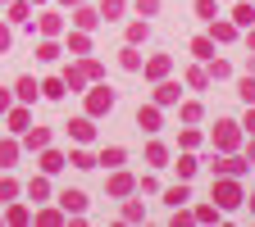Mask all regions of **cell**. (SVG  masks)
Returning <instances> with one entry per match:
<instances>
[{
    "mask_svg": "<svg viewBox=\"0 0 255 227\" xmlns=\"http://www.w3.org/2000/svg\"><path fill=\"white\" fill-rule=\"evenodd\" d=\"M0 5H9V0H0Z\"/></svg>",
    "mask_w": 255,
    "mask_h": 227,
    "instance_id": "obj_59",
    "label": "cell"
},
{
    "mask_svg": "<svg viewBox=\"0 0 255 227\" xmlns=\"http://www.w3.org/2000/svg\"><path fill=\"white\" fill-rule=\"evenodd\" d=\"M196 18H219V0H196Z\"/></svg>",
    "mask_w": 255,
    "mask_h": 227,
    "instance_id": "obj_45",
    "label": "cell"
},
{
    "mask_svg": "<svg viewBox=\"0 0 255 227\" xmlns=\"http://www.w3.org/2000/svg\"><path fill=\"white\" fill-rule=\"evenodd\" d=\"M64 86H69L73 95L87 91V73H82V64H69V69H64Z\"/></svg>",
    "mask_w": 255,
    "mask_h": 227,
    "instance_id": "obj_22",
    "label": "cell"
},
{
    "mask_svg": "<svg viewBox=\"0 0 255 227\" xmlns=\"http://www.w3.org/2000/svg\"><path fill=\"white\" fill-rule=\"evenodd\" d=\"M18 196H23V182H14V177H0V200L9 205V200H18Z\"/></svg>",
    "mask_w": 255,
    "mask_h": 227,
    "instance_id": "obj_39",
    "label": "cell"
},
{
    "mask_svg": "<svg viewBox=\"0 0 255 227\" xmlns=\"http://www.w3.org/2000/svg\"><path fill=\"white\" fill-rule=\"evenodd\" d=\"M55 200H59V209H64V214H82V209H87V191H78V186H73V191H59Z\"/></svg>",
    "mask_w": 255,
    "mask_h": 227,
    "instance_id": "obj_17",
    "label": "cell"
},
{
    "mask_svg": "<svg viewBox=\"0 0 255 227\" xmlns=\"http://www.w3.org/2000/svg\"><path fill=\"white\" fill-rule=\"evenodd\" d=\"M191 55H196V59L205 64V59L214 55V41H210V37H196V41H191Z\"/></svg>",
    "mask_w": 255,
    "mask_h": 227,
    "instance_id": "obj_43",
    "label": "cell"
},
{
    "mask_svg": "<svg viewBox=\"0 0 255 227\" xmlns=\"http://www.w3.org/2000/svg\"><path fill=\"white\" fill-rule=\"evenodd\" d=\"M242 137H255V105H246V114H242Z\"/></svg>",
    "mask_w": 255,
    "mask_h": 227,
    "instance_id": "obj_47",
    "label": "cell"
},
{
    "mask_svg": "<svg viewBox=\"0 0 255 227\" xmlns=\"http://www.w3.org/2000/svg\"><path fill=\"white\" fill-rule=\"evenodd\" d=\"M5 223H9V227H23V223H32L27 205H14V200H9V214H5Z\"/></svg>",
    "mask_w": 255,
    "mask_h": 227,
    "instance_id": "obj_40",
    "label": "cell"
},
{
    "mask_svg": "<svg viewBox=\"0 0 255 227\" xmlns=\"http://www.w3.org/2000/svg\"><path fill=\"white\" fill-rule=\"evenodd\" d=\"M182 86H191V91H205V86H210V73H205V64H196V69H187Z\"/></svg>",
    "mask_w": 255,
    "mask_h": 227,
    "instance_id": "obj_31",
    "label": "cell"
},
{
    "mask_svg": "<svg viewBox=\"0 0 255 227\" xmlns=\"http://www.w3.org/2000/svg\"><path fill=\"white\" fill-rule=\"evenodd\" d=\"M137 127H141V132H150V137H155L159 127H164V109H159L155 100H150V105H141V109H137Z\"/></svg>",
    "mask_w": 255,
    "mask_h": 227,
    "instance_id": "obj_7",
    "label": "cell"
},
{
    "mask_svg": "<svg viewBox=\"0 0 255 227\" xmlns=\"http://www.w3.org/2000/svg\"><path fill=\"white\" fill-rule=\"evenodd\" d=\"M37 154H41V173H46V177H55V173L69 168V154L55 150V146H46V150H37Z\"/></svg>",
    "mask_w": 255,
    "mask_h": 227,
    "instance_id": "obj_13",
    "label": "cell"
},
{
    "mask_svg": "<svg viewBox=\"0 0 255 227\" xmlns=\"http://www.w3.org/2000/svg\"><path fill=\"white\" fill-rule=\"evenodd\" d=\"M5 123H9L14 137H23L27 127H32V105H9V109H5Z\"/></svg>",
    "mask_w": 255,
    "mask_h": 227,
    "instance_id": "obj_9",
    "label": "cell"
},
{
    "mask_svg": "<svg viewBox=\"0 0 255 227\" xmlns=\"http://www.w3.org/2000/svg\"><path fill=\"white\" fill-rule=\"evenodd\" d=\"M210 41H214V46L237 41V23H233V18H223V14H219V18H210Z\"/></svg>",
    "mask_w": 255,
    "mask_h": 227,
    "instance_id": "obj_10",
    "label": "cell"
},
{
    "mask_svg": "<svg viewBox=\"0 0 255 227\" xmlns=\"http://www.w3.org/2000/svg\"><path fill=\"white\" fill-rule=\"evenodd\" d=\"M123 223H146V205H141V200H128V196H123Z\"/></svg>",
    "mask_w": 255,
    "mask_h": 227,
    "instance_id": "obj_34",
    "label": "cell"
},
{
    "mask_svg": "<svg viewBox=\"0 0 255 227\" xmlns=\"http://www.w3.org/2000/svg\"><path fill=\"white\" fill-rule=\"evenodd\" d=\"M123 159H128L123 146H105L101 154H96V164H105V168H123Z\"/></svg>",
    "mask_w": 255,
    "mask_h": 227,
    "instance_id": "obj_26",
    "label": "cell"
},
{
    "mask_svg": "<svg viewBox=\"0 0 255 227\" xmlns=\"http://www.w3.org/2000/svg\"><path fill=\"white\" fill-rule=\"evenodd\" d=\"M173 168H178V182H191V177H196V168H201V159L191 154V150H182V159H178Z\"/></svg>",
    "mask_w": 255,
    "mask_h": 227,
    "instance_id": "obj_25",
    "label": "cell"
},
{
    "mask_svg": "<svg viewBox=\"0 0 255 227\" xmlns=\"http://www.w3.org/2000/svg\"><path fill=\"white\" fill-rule=\"evenodd\" d=\"M23 191L32 196V205H41V200H50V177H46V173H41V177H32Z\"/></svg>",
    "mask_w": 255,
    "mask_h": 227,
    "instance_id": "obj_24",
    "label": "cell"
},
{
    "mask_svg": "<svg viewBox=\"0 0 255 227\" xmlns=\"http://www.w3.org/2000/svg\"><path fill=\"white\" fill-rule=\"evenodd\" d=\"M187 200H191V186H187V182H178V186L164 191V205H169V209H182Z\"/></svg>",
    "mask_w": 255,
    "mask_h": 227,
    "instance_id": "obj_27",
    "label": "cell"
},
{
    "mask_svg": "<svg viewBox=\"0 0 255 227\" xmlns=\"http://www.w3.org/2000/svg\"><path fill=\"white\" fill-rule=\"evenodd\" d=\"M251 214H255V191H251Z\"/></svg>",
    "mask_w": 255,
    "mask_h": 227,
    "instance_id": "obj_58",
    "label": "cell"
},
{
    "mask_svg": "<svg viewBox=\"0 0 255 227\" xmlns=\"http://www.w3.org/2000/svg\"><path fill=\"white\" fill-rule=\"evenodd\" d=\"M105 191H110L114 200H123V196H132V191H137V177H132V173H123V168H110Z\"/></svg>",
    "mask_w": 255,
    "mask_h": 227,
    "instance_id": "obj_6",
    "label": "cell"
},
{
    "mask_svg": "<svg viewBox=\"0 0 255 227\" xmlns=\"http://www.w3.org/2000/svg\"><path fill=\"white\" fill-rule=\"evenodd\" d=\"M64 50H69V55H91V32H69V41H64Z\"/></svg>",
    "mask_w": 255,
    "mask_h": 227,
    "instance_id": "obj_21",
    "label": "cell"
},
{
    "mask_svg": "<svg viewBox=\"0 0 255 227\" xmlns=\"http://www.w3.org/2000/svg\"><path fill=\"white\" fill-rule=\"evenodd\" d=\"M178 100H182V82L159 77V82H155V105H159V109H169V105H178Z\"/></svg>",
    "mask_w": 255,
    "mask_h": 227,
    "instance_id": "obj_8",
    "label": "cell"
},
{
    "mask_svg": "<svg viewBox=\"0 0 255 227\" xmlns=\"http://www.w3.org/2000/svg\"><path fill=\"white\" fill-rule=\"evenodd\" d=\"M41 95H46V100H64L69 86H64V77H46V82H41Z\"/></svg>",
    "mask_w": 255,
    "mask_h": 227,
    "instance_id": "obj_32",
    "label": "cell"
},
{
    "mask_svg": "<svg viewBox=\"0 0 255 227\" xmlns=\"http://www.w3.org/2000/svg\"><path fill=\"white\" fill-rule=\"evenodd\" d=\"M237 95H242V105H255V77H251V73L237 82Z\"/></svg>",
    "mask_w": 255,
    "mask_h": 227,
    "instance_id": "obj_44",
    "label": "cell"
},
{
    "mask_svg": "<svg viewBox=\"0 0 255 227\" xmlns=\"http://www.w3.org/2000/svg\"><path fill=\"white\" fill-rule=\"evenodd\" d=\"M128 0H101V18H123Z\"/></svg>",
    "mask_w": 255,
    "mask_h": 227,
    "instance_id": "obj_42",
    "label": "cell"
},
{
    "mask_svg": "<svg viewBox=\"0 0 255 227\" xmlns=\"http://www.w3.org/2000/svg\"><path fill=\"white\" fill-rule=\"evenodd\" d=\"M82 95H87V114H91V118H105V114L114 109V100H119L105 82H91V91H82Z\"/></svg>",
    "mask_w": 255,
    "mask_h": 227,
    "instance_id": "obj_2",
    "label": "cell"
},
{
    "mask_svg": "<svg viewBox=\"0 0 255 227\" xmlns=\"http://www.w3.org/2000/svg\"><path fill=\"white\" fill-rule=\"evenodd\" d=\"M18 146L23 150H46V146H55V127H27Z\"/></svg>",
    "mask_w": 255,
    "mask_h": 227,
    "instance_id": "obj_12",
    "label": "cell"
},
{
    "mask_svg": "<svg viewBox=\"0 0 255 227\" xmlns=\"http://www.w3.org/2000/svg\"><path fill=\"white\" fill-rule=\"evenodd\" d=\"M146 37H150V23H146V18H137V23H128V46H141Z\"/></svg>",
    "mask_w": 255,
    "mask_h": 227,
    "instance_id": "obj_35",
    "label": "cell"
},
{
    "mask_svg": "<svg viewBox=\"0 0 255 227\" xmlns=\"http://www.w3.org/2000/svg\"><path fill=\"white\" fill-rule=\"evenodd\" d=\"M27 5H37V9H41V5H50V0H27Z\"/></svg>",
    "mask_w": 255,
    "mask_h": 227,
    "instance_id": "obj_56",
    "label": "cell"
},
{
    "mask_svg": "<svg viewBox=\"0 0 255 227\" xmlns=\"http://www.w3.org/2000/svg\"><path fill=\"white\" fill-rule=\"evenodd\" d=\"M37 32H41V37H64V14H55V9L41 5V14H37Z\"/></svg>",
    "mask_w": 255,
    "mask_h": 227,
    "instance_id": "obj_15",
    "label": "cell"
},
{
    "mask_svg": "<svg viewBox=\"0 0 255 227\" xmlns=\"http://www.w3.org/2000/svg\"><path fill=\"white\" fill-rule=\"evenodd\" d=\"M246 164L255 168V137H251V146H246Z\"/></svg>",
    "mask_w": 255,
    "mask_h": 227,
    "instance_id": "obj_53",
    "label": "cell"
},
{
    "mask_svg": "<svg viewBox=\"0 0 255 227\" xmlns=\"http://www.w3.org/2000/svg\"><path fill=\"white\" fill-rule=\"evenodd\" d=\"M146 164H150V168H164V164H169V146H164V141H150V146H146Z\"/></svg>",
    "mask_w": 255,
    "mask_h": 227,
    "instance_id": "obj_29",
    "label": "cell"
},
{
    "mask_svg": "<svg viewBox=\"0 0 255 227\" xmlns=\"http://www.w3.org/2000/svg\"><path fill=\"white\" fill-rule=\"evenodd\" d=\"M18 154H23V146H18L14 137H0V168H14Z\"/></svg>",
    "mask_w": 255,
    "mask_h": 227,
    "instance_id": "obj_20",
    "label": "cell"
},
{
    "mask_svg": "<svg viewBox=\"0 0 255 227\" xmlns=\"http://www.w3.org/2000/svg\"><path fill=\"white\" fill-rule=\"evenodd\" d=\"M9 23L32 27V5H27V0H9Z\"/></svg>",
    "mask_w": 255,
    "mask_h": 227,
    "instance_id": "obj_28",
    "label": "cell"
},
{
    "mask_svg": "<svg viewBox=\"0 0 255 227\" xmlns=\"http://www.w3.org/2000/svg\"><path fill=\"white\" fill-rule=\"evenodd\" d=\"M73 27H78V32H96V27H101V9H91L87 0H82V5H73Z\"/></svg>",
    "mask_w": 255,
    "mask_h": 227,
    "instance_id": "obj_14",
    "label": "cell"
},
{
    "mask_svg": "<svg viewBox=\"0 0 255 227\" xmlns=\"http://www.w3.org/2000/svg\"><path fill=\"white\" fill-rule=\"evenodd\" d=\"M141 73H146L150 82L169 77V73H173V55H150V59H141Z\"/></svg>",
    "mask_w": 255,
    "mask_h": 227,
    "instance_id": "obj_11",
    "label": "cell"
},
{
    "mask_svg": "<svg viewBox=\"0 0 255 227\" xmlns=\"http://www.w3.org/2000/svg\"><path fill=\"white\" fill-rule=\"evenodd\" d=\"M178 118H182V123H201V118H205V105H201V100H182Z\"/></svg>",
    "mask_w": 255,
    "mask_h": 227,
    "instance_id": "obj_33",
    "label": "cell"
},
{
    "mask_svg": "<svg viewBox=\"0 0 255 227\" xmlns=\"http://www.w3.org/2000/svg\"><path fill=\"white\" fill-rule=\"evenodd\" d=\"M69 164H73V168H82V173H87V168H96V154H91V150H87V146H78V150H73V154H69Z\"/></svg>",
    "mask_w": 255,
    "mask_h": 227,
    "instance_id": "obj_36",
    "label": "cell"
},
{
    "mask_svg": "<svg viewBox=\"0 0 255 227\" xmlns=\"http://www.w3.org/2000/svg\"><path fill=\"white\" fill-rule=\"evenodd\" d=\"M59 5H82V0H59Z\"/></svg>",
    "mask_w": 255,
    "mask_h": 227,
    "instance_id": "obj_57",
    "label": "cell"
},
{
    "mask_svg": "<svg viewBox=\"0 0 255 227\" xmlns=\"http://www.w3.org/2000/svg\"><path fill=\"white\" fill-rule=\"evenodd\" d=\"M233 23H237V32L255 27V5H251V0H237V5H233Z\"/></svg>",
    "mask_w": 255,
    "mask_h": 227,
    "instance_id": "obj_19",
    "label": "cell"
},
{
    "mask_svg": "<svg viewBox=\"0 0 255 227\" xmlns=\"http://www.w3.org/2000/svg\"><path fill=\"white\" fill-rule=\"evenodd\" d=\"M37 59H41V64H59V59H64L59 37H41V41H37Z\"/></svg>",
    "mask_w": 255,
    "mask_h": 227,
    "instance_id": "obj_18",
    "label": "cell"
},
{
    "mask_svg": "<svg viewBox=\"0 0 255 227\" xmlns=\"http://www.w3.org/2000/svg\"><path fill=\"white\" fill-rule=\"evenodd\" d=\"M9 105H14V95H9V91H0V118H5V109H9Z\"/></svg>",
    "mask_w": 255,
    "mask_h": 227,
    "instance_id": "obj_52",
    "label": "cell"
},
{
    "mask_svg": "<svg viewBox=\"0 0 255 227\" xmlns=\"http://www.w3.org/2000/svg\"><path fill=\"white\" fill-rule=\"evenodd\" d=\"M246 73H251V77H255V55H246Z\"/></svg>",
    "mask_w": 255,
    "mask_h": 227,
    "instance_id": "obj_54",
    "label": "cell"
},
{
    "mask_svg": "<svg viewBox=\"0 0 255 227\" xmlns=\"http://www.w3.org/2000/svg\"><path fill=\"white\" fill-rule=\"evenodd\" d=\"M191 218H196V223H219L223 209H219V205H196V209H191Z\"/></svg>",
    "mask_w": 255,
    "mask_h": 227,
    "instance_id": "obj_38",
    "label": "cell"
},
{
    "mask_svg": "<svg viewBox=\"0 0 255 227\" xmlns=\"http://www.w3.org/2000/svg\"><path fill=\"white\" fill-rule=\"evenodd\" d=\"M210 141H214V150H219V154H228V150H237V146H242V127H237L233 118H219Z\"/></svg>",
    "mask_w": 255,
    "mask_h": 227,
    "instance_id": "obj_3",
    "label": "cell"
},
{
    "mask_svg": "<svg viewBox=\"0 0 255 227\" xmlns=\"http://www.w3.org/2000/svg\"><path fill=\"white\" fill-rule=\"evenodd\" d=\"M191 223H196V218H191V214H182V209H173V227H191Z\"/></svg>",
    "mask_w": 255,
    "mask_h": 227,
    "instance_id": "obj_51",
    "label": "cell"
},
{
    "mask_svg": "<svg viewBox=\"0 0 255 227\" xmlns=\"http://www.w3.org/2000/svg\"><path fill=\"white\" fill-rule=\"evenodd\" d=\"M119 64H123V73H141V55H137V46H128V41H123Z\"/></svg>",
    "mask_w": 255,
    "mask_h": 227,
    "instance_id": "obj_30",
    "label": "cell"
},
{
    "mask_svg": "<svg viewBox=\"0 0 255 227\" xmlns=\"http://www.w3.org/2000/svg\"><path fill=\"white\" fill-rule=\"evenodd\" d=\"M178 146H182V150H196V146H201V132H196V123H187V127H182Z\"/></svg>",
    "mask_w": 255,
    "mask_h": 227,
    "instance_id": "obj_41",
    "label": "cell"
},
{
    "mask_svg": "<svg viewBox=\"0 0 255 227\" xmlns=\"http://www.w3.org/2000/svg\"><path fill=\"white\" fill-rule=\"evenodd\" d=\"M0 223H5V218H0Z\"/></svg>",
    "mask_w": 255,
    "mask_h": 227,
    "instance_id": "obj_60",
    "label": "cell"
},
{
    "mask_svg": "<svg viewBox=\"0 0 255 227\" xmlns=\"http://www.w3.org/2000/svg\"><path fill=\"white\" fill-rule=\"evenodd\" d=\"M14 100H18V105H37V100H41V82L18 77V82H14Z\"/></svg>",
    "mask_w": 255,
    "mask_h": 227,
    "instance_id": "obj_16",
    "label": "cell"
},
{
    "mask_svg": "<svg viewBox=\"0 0 255 227\" xmlns=\"http://www.w3.org/2000/svg\"><path fill=\"white\" fill-rule=\"evenodd\" d=\"M246 46H251V50H255V27H246Z\"/></svg>",
    "mask_w": 255,
    "mask_h": 227,
    "instance_id": "obj_55",
    "label": "cell"
},
{
    "mask_svg": "<svg viewBox=\"0 0 255 227\" xmlns=\"http://www.w3.org/2000/svg\"><path fill=\"white\" fill-rule=\"evenodd\" d=\"M137 191H141V196H155L159 182H155V177H141V182H137Z\"/></svg>",
    "mask_w": 255,
    "mask_h": 227,
    "instance_id": "obj_50",
    "label": "cell"
},
{
    "mask_svg": "<svg viewBox=\"0 0 255 227\" xmlns=\"http://www.w3.org/2000/svg\"><path fill=\"white\" fill-rule=\"evenodd\" d=\"M205 73H210V82H228V77H233V64L210 55V59H205Z\"/></svg>",
    "mask_w": 255,
    "mask_h": 227,
    "instance_id": "obj_23",
    "label": "cell"
},
{
    "mask_svg": "<svg viewBox=\"0 0 255 227\" xmlns=\"http://www.w3.org/2000/svg\"><path fill=\"white\" fill-rule=\"evenodd\" d=\"M210 200H214L223 214L242 209V205H246V196H242V182H237V177H214V182H210Z\"/></svg>",
    "mask_w": 255,
    "mask_h": 227,
    "instance_id": "obj_1",
    "label": "cell"
},
{
    "mask_svg": "<svg viewBox=\"0 0 255 227\" xmlns=\"http://www.w3.org/2000/svg\"><path fill=\"white\" fill-rule=\"evenodd\" d=\"M251 5H255V0H251Z\"/></svg>",
    "mask_w": 255,
    "mask_h": 227,
    "instance_id": "obj_61",
    "label": "cell"
},
{
    "mask_svg": "<svg viewBox=\"0 0 255 227\" xmlns=\"http://www.w3.org/2000/svg\"><path fill=\"white\" fill-rule=\"evenodd\" d=\"M137 14H141V18H155V14H159V0H137Z\"/></svg>",
    "mask_w": 255,
    "mask_h": 227,
    "instance_id": "obj_48",
    "label": "cell"
},
{
    "mask_svg": "<svg viewBox=\"0 0 255 227\" xmlns=\"http://www.w3.org/2000/svg\"><path fill=\"white\" fill-rule=\"evenodd\" d=\"M37 223H41V227H64V223H69V214H64V209H41Z\"/></svg>",
    "mask_w": 255,
    "mask_h": 227,
    "instance_id": "obj_37",
    "label": "cell"
},
{
    "mask_svg": "<svg viewBox=\"0 0 255 227\" xmlns=\"http://www.w3.org/2000/svg\"><path fill=\"white\" fill-rule=\"evenodd\" d=\"M64 132H69V141L87 146V141H96V118H91V114H82V118H69V123H64Z\"/></svg>",
    "mask_w": 255,
    "mask_h": 227,
    "instance_id": "obj_5",
    "label": "cell"
},
{
    "mask_svg": "<svg viewBox=\"0 0 255 227\" xmlns=\"http://www.w3.org/2000/svg\"><path fill=\"white\" fill-rule=\"evenodd\" d=\"M82 73H87V82H105V69L96 59H82Z\"/></svg>",
    "mask_w": 255,
    "mask_h": 227,
    "instance_id": "obj_46",
    "label": "cell"
},
{
    "mask_svg": "<svg viewBox=\"0 0 255 227\" xmlns=\"http://www.w3.org/2000/svg\"><path fill=\"white\" fill-rule=\"evenodd\" d=\"M9 46H14V27L0 23V50H9Z\"/></svg>",
    "mask_w": 255,
    "mask_h": 227,
    "instance_id": "obj_49",
    "label": "cell"
},
{
    "mask_svg": "<svg viewBox=\"0 0 255 227\" xmlns=\"http://www.w3.org/2000/svg\"><path fill=\"white\" fill-rule=\"evenodd\" d=\"M246 173H251V164H246V154H237V150L214 159V177H246Z\"/></svg>",
    "mask_w": 255,
    "mask_h": 227,
    "instance_id": "obj_4",
    "label": "cell"
}]
</instances>
